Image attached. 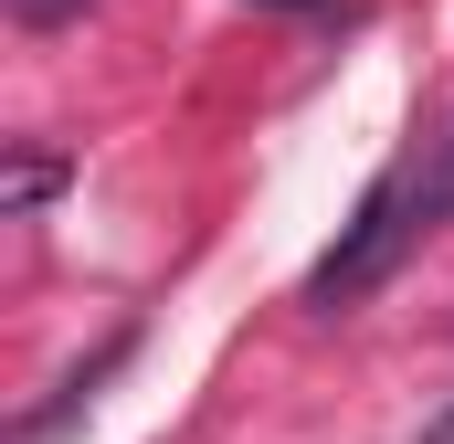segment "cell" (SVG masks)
<instances>
[{
    "mask_svg": "<svg viewBox=\"0 0 454 444\" xmlns=\"http://www.w3.org/2000/svg\"><path fill=\"white\" fill-rule=\"evenodd\" d=\"M423 212H434V191L412 180V170H391V180H370V202L339 222V243L307 265V307L317 318H339V307H359L370 286H391V265L412 254V233H423Z\"/></svg>",
    "mask_w": 454,
    "mask_h": 444,
    "instance_id": "6da1fadb",
    "label": "cell"
},
{
    "mask_svg": "<svg viewBox=\"0 0 454 444\" xmlns=\"http://www.w3.org/2000/svg\"><path fill=\"white\" fill-rule=\"evenodd\" d=\"M64 191V148H11V170H0V212L21 222V212H43Z\"/></svg>",
    "mask_w": 454,
    "mask_h": 444,
    "instance_id": "7a4b0ae2",
    "label": "cell"
},
{
    "mask_svg": "<svg viewBox=\"0 0 454 444\" xmlns=\"http://www.w3.org/2000/svg\"><path fill=\"white\" fill-rule=\"evenodd\" d=\"M74 11H85V0H11V21H21V32H53V21H74Z\"/></svg>",
    "mask_w": 454,
    "mask_h": 444,
    "instance_id": "3957f363",
    "label": "cell"
},
{
    "mask_svg": "<svg viewBox=\"0 0 454 444\" xmlns=\"http://www.w3.org/2000/svg\"><path fill=\"white\" fill-rule=\"evenodd\" d=\"M412 444H454V402H444V413H434V424H423Z\"/></svg>",
    "mask_w": 454,
    "mask_h": 444,
    "instance_id": "277c9868",
    "label": "cell"
},
{
    "mask_svg": "<svg viewBox=\"0 0 454 444\" xmlns=\"http://www.w3.org/2000/svg\"><path fill=\"white\" fill-rule=\"evenodd\" d=\"M444 202H454V138H444Z\"/></svg>",
    "mask_w": 454,
    "mask_h": 444,
    "instance_id": "5b68a950",
    "label": "cell"
},
{
    "mask_svg": "<svg viewBox=\"0 0 454 444\" xmlns=\"http://www.w3.org/2000/svg\"><path fill=\"white\" fill-rule=\"evenodd\" d=\"M275 11H307V0H275Z\"/></svg>",
    "mask_w": 454,
    "mask_h": 444,
    "instance_id": "8992f818",
    "label": "cell"
}]
</instances>
